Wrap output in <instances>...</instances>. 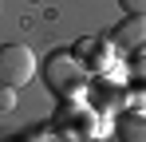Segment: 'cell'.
I'll list each match as a JSON object with an SVG mask.
<instances>
[{
  "label": "cell",
  "instance_id": "obj_1",
  "mask_svg": "<svg viewBox=\"0 0 146 142\" xmlns=\"http://www.w3.org/2000/svg\"><path fill=\"white\" fill-rule=\"evenodd\" d=\"M44 83H48L51 95H79L83 83H87V67L75 59L71 51H55L48 63H44Z\"/></svg>",
  "mask_w": 146,
  "mask_h": 142
},
{
  "label": "cell",
  "instance_id": "obj_4",
  "mask_svg": "<svg viewBox=\"0 0 146 142\" xmlns=\"http://www.w3.org/2000/svg\"><path fill=\"white\" fill-rule=\"evenodd\" d=\"M122 51H138L146 47V16H122V24L115 28V36H111Z\"/></svg>",
  "mask_w": 146,
  "mask_h": 142
},
{
  "label": "cell",
  "instance_id": "obj_3",
  "mask_svg": "<svg viewBox=\"0 0 146 142\" xmlns=\"http://www.w3.org/2000/svg\"><path fill=\"white\" fill-rule=\"evenodd\" d=\"M71 55H75L87 71H103V67H107V40H99V36H83V40H75Z\"/></svg>",
  "mask_w": 146,
  "mask_h": 142
},
{
  "label": "cell",
  "instance_id": "obj_2",
  "mask_svg": "<svg viewBox=\"0 0 146 142\" xmlns=\"http://www.w3.org/2000/svg\"><path fill=\"white\" fill-rule=\"evenodd\" d=\"M36 75V55L24 44H0V87H24Z\"/></svg>",
  "mask_w": 146,
  "mask_h": 142
},
{
  "label": "cell",
  "instance_id": "obj_5",
  "mask_svg": "<svg viewBox=\"0 0 146 142\" xmlns=\"http://www.w3.org/2000/svg\"><path fill=\"white\" fill-rule=\"evenodd\" d=\"M119 142H146V111H126L115 118Z\"/></svg>",
  "mask_w": 146,
  "mask_h": 142
},
{
  "label": "cell",
  "instance_id": "obj_7",
  "mask_svg": "<svg viewBox=\"0 0 146 142\" xmlns=\"http://www.w3.org/2000/svg\"><path fill=\"white\" fill-rule=\"evenodd\" d=\"M16 107V87H0V111H12Z\"/></svg>",
  "mask_w": 146,
  "mask_h": 142
},
{
  "label": "cell",
  "instance_id": "obj_8",
  "mask_svg": "<svg viewBox=\"0 0 146 142\" xmlns=\"http://www.w3.org/2000/svg\"><path fill=\"white\" fill-rule=\"evenodd\" d=\"M142 55H146V51H142ZM138 71H142V75H146V59H142V63H138Z\"/></svg>",
  "mask_w": 146,
  "mask_h": 142
},
{
  "label": "cell",
  "instance_id": "obj_6",
  "mask_svg": "<svg viewBox=\"0 0 146 142\" xmlns=\"http://www.w3.org/2000/svg\"><path fill=\"white\" fill-rule=\"evenodd\" d=\"M122 16H146V0H119Z\"/></svg>",
  "mask_w": 146,
  "mask_h": 142
}]
</instances>
